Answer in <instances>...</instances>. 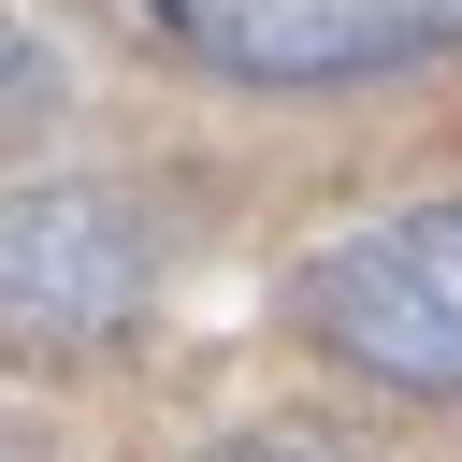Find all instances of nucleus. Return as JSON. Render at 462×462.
Segmentation results:
<instances>
[{"label":"nucleus","mask_w":462,"mask_h":462,"mask_svg":"<svg viewBox=\"0 0 462 462\" xmlns=\"http://www.w3.org/2000/svg\"><path fill=\"white\" fill-rule=\"evenodd\" d=\"M159 289V217L130 188H0V361H87L144 318Z\"/></svg>","instance_id":"f03ea898"},{"label":"nucleus","mask_w":462,"mask_h":462,"mask_svg":"<svg viewBox=\"0 0 462 462\" xmlns=\"http://www.w3.org/2000/svg\"><path fill=\"white\" fill-rule=\"evenodd\" d=\"M43 116H58V58H43V43H29V29L0 14V159H14V144H29Z\"/></svg>","instance_id":"20e7f679"},{"label":"nucleus","mask_w":462,"mask_h":462,"mask_svg":"<svg viewBox=\"0 0 462 462\" xmlns=\"http://www.w3.org/2000/svg\"><path fill=\"white\" fill-rule=\"evenodd\" d=\"M202 462H332V448H303V433H231V448H202Z\"/></svg>","instance_id":"39448f33"},{"label":"nucleus","mask_w":462,"mask_h":462,"mask_svg":"<svg viewBox=\"0 0 462 462\" xmlns=\"http://www.w3.org/2000/svg\"><path fill=\"white\" fill-rule=\"evenodd\" d=\"M144 14L245 87H361L462 43V0H144Z\"/></svg>","instance_id":"7ed1b4c3"},{"label":"nucleus","mask_w":462,"mask_h":462,"mask_svg":"<svg viewBox=\"0 0 462 462\" xmlns=\"http://www.w3.org/2000/svg\"><path fill=\"white\" fill-rule=\"evenodd\" d=\"M0 462H43V448H29V433H0Z\"/></svg>","instance_id":"423d86ee"},{"label":"nucleus","mask_w":462,"mask_h":462,"mask_svg":"<svg viewBox=\"0 0 462 462\" xmlns=\"http://www.w3.org/2000/svg\"><path fill=\"white\" fill-rule=\"evenodd\" d=\"M289 318L375 375V390H419V404H462V202H404V217H361L346 245L303 260Z\"/></svg>","instance_id":"f257e3e1"}]
</instances>
